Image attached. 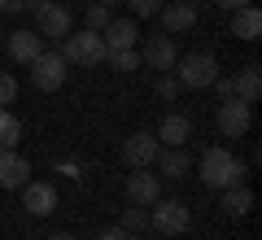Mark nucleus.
<instances>
[{"label": "nucleus", "mask_w": 262, "mask_h": 240, "mask_svg": "<svg viewBox=\"0 0 262 240\" xmlns=\"http://www.w3.org/2000/svg\"><path fill=\"white\" fill-rule=\"evenodd\" d=\"M140 61H149L153 70H175V61H179V48H175V39L166 35V31H162V35H153L149 44H144V53H140Z\"/></svg>", "instance_id": "obj_12"}, {"label": "nucleus", "mask_w": 262, "mask_h": 240, "mask_svg": "<svg viewBox=\"0 0 262 240\" xmlns=\"http://www.w3.org/2000/svg\"><path fill=\"white\" fill-rule=\"evenodd\" d=\"M136 35H140V27H136L131 18H110V27L101 31L105 53H110V48H136Z\"/></svg>", "instance_id": "obj_16"}, {"label": "nucleus", "mask_w": 262, "mask_h": 240, "mask_svg": "<svg viewBox=\"0 0 262 240\" xmlns=\"http://www.w3.org/2000/svg\"><path fill=\"white\" fill-rule=\"evenodd\" d=\"M214 5H219V9H227V13H232V9H245V5H253V0H214Z\"/></svg>", "instance_id": "obj_29"}, {"label": "nucleus", "mask_w": 262, "mask_h": 240, "mask_svg": "<svg viewBox=\"0 0 262 240\" xmlns=\"http://www.w3.org/2000/svg\"><path fill=\"white\" fill-rule=\"evenodd\" d=\"M149 227L158 231V236H184L188 227H192V210H188L184 201H153L149 205Z\"/></svg>", "instance_id": "obj_4"}, {"label": "nucleus", "mask_w": 262, "mask_h": 240, "mask_svg": "<svg viewBox=\"0 0 262 240\" xmlns=\"http://www.w3.org/2000/svg\"><path fill=\"white\" fill-rule=\"evenodd\" d=\"M48 240H79V236H70V231H57V236H48Z\"/></svg>", "instance_id": "obj_32"}, {"label": "nucleus", "mask_w": 262, "mask_h": 240, "mask_svg": "<svg viewBox=\"0 0 262 240\" xmlns=\"http://www.w3.org/2000/svg\"><path fill=\"white\" fill-rule=\"evenodd\" d=\"M223 210L232 214V219H245V214L253 210V192L245 184H232V188H223Z\"/></svg>", "instance_id": "obj_20"}, {"label": "nucleus", "mask_w": 262, "mask_h": 240, "mask_svg": "<svg viewBox=\"0 0 262 240\" xmlns=\"http://www.w3.org/2000/svg\"><path fill=\"white\" fill-rule=\"evenodd\" d=\"M44 5H48V0H22V9H27V13H39Z\"/></svg>", "instance_id": "obj_31"}, {"label": "nucleus", "mask_w": 262, "mask_h": 240, "mask_svg": "<svg viewBox=\"0 0 262 240\" xmlns=\"http://www.w3.org/2000/svg\"><path fill=\"white\" fill-rule=\"evenodd\" d=\"M66 74H70V70H66V57L61 53H48V48H44V53L31 61V83H35L39 92H57V88L66 83Z\"/></svg>", "instance_id": "obj_6"}, {"label": "nucleus", "mask_w": 262, "mask_h": 240, "mask_svg": "<svg viewBox=\"0 0 262 240\" xmlns=\"http://www.w3.org/2000/svg\"><path fill=\"white\" fill-rule=\"evenodd\" d=\"M101 5H122V0H101Z\"/></svg>", "instance_id": "obj_33"}, {"label": "nucleus", "mask_w": 262, "mask_h": 240, "mask_svg": "<svg viewBox=\"0 0 262 240\" xmlns=\"http://www.w3.org/2000/svg\"><path fill=\"white\" fill-rule=\"evenodd\" d=\"M153 162H158V175H166V179H184L188 170H192V157H188L184 148H166V144L158 148Z\"/></svg>", "instance_id": "obj_17"}, {"label": "nucleus", "mask_w": 262, "mask_h": 240, "mask_svg": "<svg viewBox=\"0 0 262 240\" xmlns=\"http://www.w3.org/2000/svg\"><path fill=\"white\" fill-rule=\"evenodd\" d=\"M61 5H66V0H61Z\"/></svg>", "instance_id": "obj_37"}, {"label": "nucleus", "mask_w": 262, "mask_h": 240, "mask_svg": "<svg viewBox=\"0 0 262 240\" xmlns=\"http://www.w3.org/2000/svg\"><path fill=\"white\" fill-rule=\"evenodd\" d=\"M35 22H39V39H66L75 31V13L66 9L61 0H48L44 9L35 13Z\"/></svg>", "instance_id": "obj_7"}, {"label": "nucleus", "mask_w": 262, "mask_h": 240, "mask_svg": "<svg viewBox=\"0 0 262 240\" xmlns=\"http://www.w3.org/2000/svg\"><path fill=\"white\" fill-rule=\"evenodd\" d=\"M22 205H27V214H35V219H48V214L57 210V188L53 184H44V179H39V184H22Z\"/></svg>", "instance_id": "obj_11"}, {"label": "nucleus", "mask_w": 262, "mask_h": 240, "mask_svg": "<svg viewBox=\"0 0 262 240\" xmlns=\"http://www.w3.org/2000/svg\"><path fill=\"white\" fill-rule=\"evenodd\" d=\"M44 53V39H39V31H13L9 35V57L13 61H35V57Z\"/></svg>", "instance_id": "obj_18"}, {"label": "nucleus", "mask_w": 262, "mask_h": 240, "mask_svg": "<svg viewBox=\"0 0 262 240\" xmlns=\"http://www.w3.org/2000/svg\"><path fill=\"white\" fill-rule=\"evenodd\" d=\"M153 92H158L162 101H175V96L184 92V88H179V79H175V74L166 70V74H158V83H153Z\"/></svg>", "instance_id": "obj_25"}, {"label": "nucleus", "mask_w": 262, "mask_h": 240, "mask_svg": "<svg viewBox=\"0 0 262 240\" xmlns=\"http://www.w3.org/2000/svg\"><path fill=\"white\" fill-rule=\"evenodd\" d=\"M162 240H166V236H162Z\"/></svg>", "instance_id": "obj_36"}, {"label": "nucleus", "mask_w": 262, "mask_h": 240, "mask_svg": "<svg viewBox=\"0 0 262 240\" xmlns=\"http://www.w3.org/2000/svg\"><path fill=\"white\" fill-rule=\"evenodd\" d=\"M175 79L179 88H192V92H201V88H210L219 79V57L214 53H188L175 61Z\"/></svg>", "instance_id": "obj_2"}, {"label": "nucleus", "mask_w": 262, "mask_h": 240, "mask_svg": "<svg viewBox=\"0 0 262 240\" xmlns=\"http://www.w3.org/2000/svg\"><path fill=\"white\" fill-rule=\"evenodd\" d=\"M122 231H131V236H136V231H144L149 227V210H140V205H131V210H122V223H118Z\"/></svg>", "instance_id": "obj_23"}, {"label": "nucleus", "mask_w": 262, "mask_h": 240, "mask_svg": "<svg viewBox=\"0 0 262 240\" xmlns=\"http://www.w3.org/2000/svg\"><path fill=\"white\" fill-rule=\"evenodd\" d=\"M184 5H192V9H196V5H201V0H184Z\"/></svg>", "instance_id": "obj_34"}, {"label": "nucleus", "mask_w": 262, "mask_h": 240, "mask_svg": "<svg viewBox=\"0 0 262 240\" xmlns=\"http://www.w3.org/2000/svg\"><path fill=\"white\" fill-rule=\"evenodd\" d=\"M105 61H110L114 70H136V66H140V53H136V48H110Z\"/></svg>", "instance_id": "obj_22"}, {"label": "nucleus", "mask_w": 262, "mask_h": 240, "mask_svg": "<svg viewBox=\"0 0 262 240\" xmlns=\"http://www.w3.org/2000/svg\"><path fill=\"white\" fill-rule=\"evenodd\" d=\"M0 35H5V31H0Z\"/></svg>", "instance_id": "obj_35"}, {"label": "nucleus", "mask_w": 262, "mask_h": 240, "mask_svg": "<svg viewBox=\"0 0 262 240\" xmlns=\"http://www.w3.org/2000/svg\"><path fill=\"white\" fill-rule=\"evenodd\" d=\"M57 53L66 57V66H101L105 61V39H101V31H79V35L70 31Z\"/></svg>", "instance_id": "obj_3"}, {"label": "nucleus", "mask_w": 262, "mask_h": 240, "mask_svg": "<svg viewBox=\"0 0 262 240\" xmlns=\"http://www.w3.org/2000/svg\"><path fill=\"white\" fill-rule=\"evenodd\" d=\"M158 18H162V27H166V35H179V31H192L196 27V9H192V5H184V0L162 5Z\"/></svg>", "instance_id": "obj_15"}, {"label": "nucleus", "mask_w": 262, "mask_h": 240, "mask_svg": "<svg viewBox=\"0 0 262 240\" xmlns=\"http://www.w3.org/2000/svg\"><path fill=\"white\" fill-rule=\"evenodd\" d=\"M214 127H219V136L241 140L245 131L253 127V105H245V101H236V96H227V101L219 105V114H214Z\"/></svg>", "instance_id": "obj_5"}, {"label": "nucleus", "mask_w": 262, "mask_h": 240, "mask_svg": "<svg viewBox=\"0 0 262 240\" xmlns=\"http://www.w3.org/2000/svg\"><path fill=\"white\" fill-rule=\"evenodd\" d=\"M96 240H136V236H131V231H122V227H105Z\"/></svg>", "instance_id": "obj_28"}, {"label": "nucleus", "mask_w": 262, "mask_h": 240, "mask_svg": "<svg viewBox=\"0 0 262 240\" xmlns=\"http://www.w3.org/2000/svg\"><path fill=\"white\" fill-rule=\"evenodd\" d=\"M158 136L153 131H136V136L122 144V162H127L131 170H140V166H153V157H158Z\"/></svg>", "instance_id": "obj_9"}, {"label": "nucleus", "mask_w": 262, "mask_h": 240, "mask_svg": "<svg viewBox=\"0 0 262 240\" xmlns=\"http://www.w3.org/2000/svg\"><path fill=\"white\" fill-rule=\"evenodd\" d=\"M158 197H162V175H153L149 166H140V170L127 175V201L131 205H153Z\"/></svg>", "instance_id": "obj_8"}, {"label": "nucleus", "mask_w": 262, "mask_h": 240, "mask_svg": "<svg viewBox=\"0 0 262 240\" xmlns=\"http://www.w3.org/2000/svg\"><path fill=\"white\" fill-rule=\"evenodd\" d=\"M232 96H236V101H245V105H258V96H262V66L258 61H249L232 79Z\"/></svg>", "instance_id": "obj_14"}, {"label": "nucleus", "mask_w": 262, "mask_h": 240, "mask_svg": "<svg viewBox=\"0 0 262 240\" xmlns=\"http://www.w3.org/2000/svg\"><path fill=\"white\" fill-rule=\"evenodd\" d=\"M31 175V162L18 148H0V188H22Z\"/></svg>", "instance_id": "obj_13"}, {"label": "nucleus", "mask_w": 262, "mask_h": 240, "mask_svg": "<svg viewBox=\"0 0 262 240\" xmlns=\"http://www.w3.org/2000/svg\"><path fill=\"white\" fill-rule=\"evenodd\" d=\"M131 5V18H158L162 9V0H127Z\"/></svg>", "instance_id": "obj_26"}, {"label": "nucleus", "mask_w": 262, "mask_h": 240, "mask_svg": "<svg viewBox=\"0 0 262 240\" xmlns=\"http://www.w3.org/2000/svg\"><path fill=\"white\" fill-rule=\"evenodd\" d=\"M13 96H18V79H13V74H0V110L13 105Z\"/></svg>", "instance_id": "obj_27"}, {"label": "nucleus", "mask_w": 262, "mask_h": 240, "mask_svg": "<svg viewBox=\"0 0 262 240\" xmlns=\"http://www.w3.org/2000/svg\"><path fill=\"white\" fill-rule=\"evenodd\" d=\"M83 22H88V31H105V27H110V5H101V0L88 5V9H83Z\"/></svg>", "instance_id": "obj_24"}, {"label": "nucleus", "mask_w": 262, "mask_h": 240, "mask_svg": "<svg viewBox=\"0 0 262 240\" xmlns=\"http://www.w3.org/2000/svg\"><path fill=\"white\" fill-rule=\"evenodd\" d=\"M232 35H236V39H258V35H262V13H258V5L232 9Z\"/></svg>", "instance_id": "obj_19"}, {"label": "nucleus", "mask_w": 262, "mask_h": 240, "mask_svg": "<svg viewBox=\"0 0 262 240\" xmlns=\"http://www.w3.org/2000/svg\"><path fill=\"white\" fill-rule=\"evenodd\" d=\"M201 184L214 188V192H223V188H232V184H245V162L223 144L206 148V153H201Z\"/></svg>", "instance_id": "obj_1"}, {"label": "nucleus", "mask_w": 262, "mask_h": 240, "mask_svg": "<svg viewBox=\"0 0 262 240\" xmlns=\"http://www.w3.org/2000/svg\"><path fill=\"white\" fill-rule=\"evenodd\" d=\"M0 13H22V0H0Z\"/></svg>", "instance_id": "obj_30"}, {"label": "nucleus", "mask_w": 262, "mask_h": 240, "mask_svg": "<svg viewBox=\"0 0 262 240\" xmlns=\"http://www.w3.org/2000/svg\"><path fill=\"white\" fill-rule=\"evenodd\" d=\"M18 140H22V118L5 105V110H0V148H13Z\"/></svg>", "instance_id": "obj_21"}, {"label": "nucleus", "mask_w": 262, "mask_h": 240, "mask_svg": "<svg viewBox=\"0 0 262 240\" xmlns=\"http://www.w3.org/2000/svg\"><path fill=\"white\" fill-rule=\"evenodd\" d=\"M153 136L166 148H184L188 140H192V118H188V114H162V122H158Z\"/></svg>", "instance_id": "obj_10"}]
</instances>
